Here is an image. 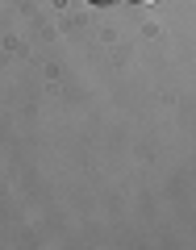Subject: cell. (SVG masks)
Returning <instances> with one entry per match:
<instances>
[{
  "instance_id": "obj_1",
  "label": "cell",
  "mask_w": 196,
  "mask_h": 250,
  "mask_svg": "<svg viewBox=\"0 0 196 250\" xmlns=\"http://www.w3.org/2000/svg\"><path fill=\"white\" fill-rule=\"evenodd\" d=\"M130 4H154V0H130Z\"/></svg>"
},
{
  "instance_id": "obj_2",
  "label": "cell",
  "mask_w": 196,
  "mask_h": 250,
  "mask_svg": "<svg viewBox=\"0 0 196 250\" xmlns=\"http://www.w3.org/2000/svg\"><path fill=\"white\" fill-rule=\"evenodd\" d=\"M92 4H105V0H92Z\"/></svg>"
}]
</instances>
